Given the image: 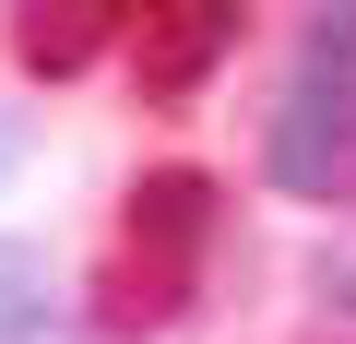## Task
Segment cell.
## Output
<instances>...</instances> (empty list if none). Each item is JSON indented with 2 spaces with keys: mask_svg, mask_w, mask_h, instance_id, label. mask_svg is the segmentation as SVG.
<instances>
[{
  "mask_svg": "<svg viewBox=\"0 0 356 344\" xmlns=\"http://www.w3.org/2000/svg\"><path fill=\"white\" fill-rule=\"evenodd\" d=\"M344 154H356V83L297 72V83L273 95V119H261V166H273L285 190H332Z\"/></svg>",
  "mask_w": 356,
  "mask_h": 344,
  "instance_id": "obj_1",
  "label": "cell"
},
{
  "mask_svg": "<svg viewBox=\"0 0 356 344\" xmlns=\"http://www.w3.org/2000/svg\"><path fill=\"white\" fill-rule=\"evenodd\" d=\"M226 48H238V13H226V0H166V13H143V36H131V72L166 107V95H191Z\"/></svg>",
  "mask_w": 356,
  "mask_h": 344,
  "instance_id": "obj_2",
  "label": "cell"
},
{
  "mask_svg": "<svg viewBox=\"0 0 356 344\" xmlns=\"http://www.w3.org/2000/svg\"><path fill=\"white\" fill-rule=\"evenodd\" d=\"M202 238H214V179H202V166H154V179L131 190V249L154 261V285L191 261Z\"/></svg>",
  "mask_w": 356,
  "mask_h": 344,
  "instance_id": "obj_3",
  "label": "cell"
},
{
  "mask_svg": "<svg viewBox=\"0 0 356 344\" xmlns=\"http://www.w3.org/2000/svg\"><path fill=\"white\" fill-rule=\"evenodd\" d=\"M107 36H119L107 0H60V13H24V24H13V60H24V72H83Z\"/></svg>",
  "mask_w": 356,
  "mask_h": 344,
  "instance_id": "obj_4",
  "label": "cell"
},
{
  "mask_svg": "<svg viewBox=\"0 0 356 344\" xmlns=\"http://www.w3.org/2000/svg\"><path fill=\"white\" fill-rule=\"evenodd\" d=\"M48 320H60L48 249L36 238H0V344H48Z\"/></svg>",
  "mask_w": 356,
  "mask_h": 344,
  "instance_id": "obj_5",
  "label": "cell"
},
{
  "mask_svg": "<svg viewBox=\"0 0 356 344\" xmlns=\"http://www.w3.org/2000/svg\"><path fill=\"white\" fill-rule=\"evenodd\" d=\"M297 72H332V83H356V0H344V13H309V36H297Z\"/></svg>",
  "mask_w": 356,
  "mask_h": 344,
  "instance_id": "obj_6",
  "label": "cell"
},
{
  "mask_svg": "<svg viewBox=\"0 0 356 344\" xmlns=\"http://www.w3.org/2000/svg\"><path fill=\"white\" fill-rule=\"evenodd\" d=\"M0 166H13V131H0Z\"/></svg>",
  "mask_w": 356,
  "mask_h": 344,
  "instance_id": "obj_7",
  "label": "cell"
}]
</instances>
